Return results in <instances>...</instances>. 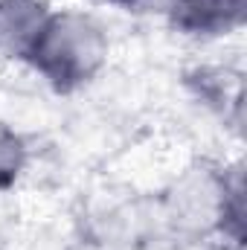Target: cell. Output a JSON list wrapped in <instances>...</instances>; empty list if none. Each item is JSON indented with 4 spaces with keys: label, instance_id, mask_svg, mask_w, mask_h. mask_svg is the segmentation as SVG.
<instances>
[{
    "label": "cell",
    "instance_id": "6da1fadb",
    "mask_svg": "<svg viewBox=\"0 0 247 250\" xmlns=\"http://www.w3.org/2000/svg\"><path fill=\"white\" fill-rule=\"evenodd\" d=\"M157 239L206 245L215 236H245L242 163L192 160L151 201Z\"/></svg>",
    "mask_w": 247,
    "mask_h": 250
},
{
    "label": "cell",
    "instance_id": "7a4b0ae2",
    "mask_svg": "<svg viewBox=\"0 0 247 250\" xmlns=\"http://www.w3.org/2000/svg\"><path fill=\"white\" fill-rule=\"evenodd\" d=\"M111 56L114 38L99 12L84 6H53L23 67L56 93H79L108 70Z\"/></svg>",
    "mask_w": 247,
    "mask_h": 250
},
{
    "label": "cell",
    "instance_id": "3957f363",
    "mask_svg": "<svg viewBox=\"0 0 247 250\" xmlns=\"http://www.w3.org/2000/svg\"><path fill=\"white\" fill-rule=\"evenodd\" d=\"M166 23L195 41H218L242 32L247 21V0H163Z\"/></svg>",
    "mask_w": 247,
    "mask_h": 250
},
{
    "label": "cell",
    "instance_id": "277c9868",
    "mask_svg": "<svg viewBox=\"0 0 247 250\" xmlns=\"http://www.w3.org/2000/svg\"><path fill=\"white\" fill-rule=\"evenodd\" d=\"M53 6V0H0V62H26Z\"/></svg>",
    "mask_w": 247,
    "mask_h": 250
},
{
    "label": "cell",
    "instance_id": "5b68a950",
    "mask_svg": "<svg viewBox=\"0 0 247 250\" xmlns=\"http://www.w3.org/2000/svg\"><path fill=\"white\" fill-rule=\"evenodd\" d=\"M29 163H32V146L26 134L12 123L0 120V192L18 187Z\"/></svg>",
    "mask_w": 247,
    "mask_h": 250
},
{
    "label": "cell",
    "instance_id": "8992f818",
    "mask_svg": "<svg viewBox=\"0 0 247 250\" xmlns=\"http://www.w3.org/2000/svg\"><path fill=\"white\" fill-rule=\"evenodd\" d=\"M204 248L206 250H245V236H215Z\"/></svg>",
    "mask_w": 247,
    "mask_h": 250
},
{
    "label": "cell",
    "instance_id": "52a82bcc",
    "mask_svg": "<svg viewBox=\"0 0 247 250\" xmlns=\"http://www.w3.org/2000/svg\"><path fill=\"white\" fill-rule=\"evenodd\" d=\"M99 3H105V6H114V9H148V6H160L163 0H99Z\"/></svg>",
    "mask_w": 247,
    "mask_h": 250
}]
</instances>
